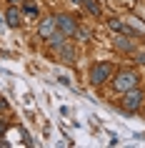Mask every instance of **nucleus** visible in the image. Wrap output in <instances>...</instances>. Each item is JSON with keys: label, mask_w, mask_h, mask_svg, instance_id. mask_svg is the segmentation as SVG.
I'll return each instance as SVG.
<instances>
[{"label": "nucleus", "mask_w": 145, "mask_h": 148, "mask_svg": "<svg viewBox=\"0 0 145 148\" xmlns=\"http://www.w3.org/2000/svg\"><path fill=\"white\" fill-rule=\"evenodd\" d=\"M113 86H115L118 93H125V90H130V88H138V75L133 73V70H123V73L115 75Z\"/></svg>", "instance_id": "1"}, {"label": "nucleus", "mask_w": 145, "mask_h": 148, "mask_svg": "<svg viewBox=\"0 0 145 148\" xmlns=\"http://www.w3.org/2000/svg\"><path fill=\"white\" fill-rule=\"evenodd\" d=\"M110 73H113V65H110V63H98V65L90 68V80L95 86H103V83L110 78Z\"/></svg>", "instance_id": "2"}, {"label": "nucleus", "mask_w": 145, "mask_h": 148, "mask_svg": "<svg viewBox=\"0 0 145 148\" xmlns=\"http://www.w3.org/2000/svg\"><path fill=\"white\" fill-rule=\"evenodd\" d=\"M125 98H123V108L125 110H138L140 106H143V90H138V88H130V90H125Z\"/></svg>", "instance_id": "3"}, {"label": "nucleus", "mask_w": 145, "mask_h": 148, "mask_svg": "<svg viewBox=\"0 0 145 148\" xmlns=\"http://www.w3.org/2000/svg\"><path fill=\"white\" fill-rule=\"evenodd\" d=\"M55 25H58V30L65 33V35H75V30H78L73 15H55Z\"/></svg>", "instance_id": "4"}, {"label": "nucleus", "mask_w": 145, "mask_h": 148, "mask_svg": "<svg viewBox=\"0 0 145 148\" xmlns=\"http://www.w3.org/2000/svg\"><path fill=\"white\" fill-rule=\"evenodd\" d=\"M55 28H58V25H55V18H45V20L40 23V28H38V35L48 40V38L55 33Z\"/></svg>", "instance_id": "5"}, {"label": "nucleus", "mask_w": 145, "mask_h": 148, "mask_svg": "<svg viewBox=\"0 0 145 148\" xmlns=\"http://www.w3.org/2000/svg\"><path fill=\"white\" fill-rule=\"evenodd\" d=\"M110 28H113L115 33H123V35H138V30L135 28H130V25H125V23H120V20H110Z\"/></svg>", "instance_id": "6"}, {"label": "nucleus", "mask_w": 145, "mask_h": 148, "mask_svg": "<svg viewBox=\"0 0 145 148\" xmlns=\"http://www.w3.org/2000/svg\"><path fill=\"white\" fill-rule=\"evenodd\" d=\"M5 23H8L10 28H20V10H18L15 5L5 13Z\"/></svg>", "instance_id": "7"}, {"label": "nucleus", "mask_w": 145, "mask_h": 148, "mask_svg": "<svg viewBox=\"0 0 145 148\" xmlns=\"http://www.w3.org/2000/svg\"><path fill=\"white\" fill-rule=\"evenodd\" d=\"M65 38H68V35H65V33H53V35H50V38H48V43H50V48H53V50H58V48L63 45V43H65Z\"/></svg>", "instance_id": "8"}, {"label": "nucleus", "mask_w": 145, "mask_h": 148, "mask_svg": "<svg viewBox=\"0 0 145 148\" xmlns=\"http://www.w3.org/2000/svg\"><path fill=\"white\" fill-rule=\"evenodd\" d=\"M58 53L63 55V60H65V63H73V60H75V50H73L70 45H65V43L58 48Z\"/></svg>", "instance_id": "9"}, {"label": "nucleus", "mask_w": 145, "mask_h": 148, "mask_svg": "<svg viewBox=\"0 0 145 148\" xmlns=\"http://www.w3.org/2000/svg\"><path fill=\"white\" fill-rule=\"evenodd\" d=\"M83 5H85L88 10H90L93 15H100V5L95 3V0H83Z\"/></svg>", "instance_id": "10"}, {"label": "nucleus", "mask_w": 145, "mask_h": 148, "mask_svg": "<svg viewBox=\"0 0 145 148\" xmlns=\"http://www.w3.org/2000/svg\"><path fill=\"white\" fill-rule=\"evenodd\" d=\"M115 43H118V48H120V50H130V48H133V45H130V40H125V38H118Z\"/></svg>", "instance_id": "11"}, {"label": "nucleus", "mask_w": 145, "mask_h": 148, "mask_svg": "<svg viewBox=\"0 0 145 148\" xmlns=\"http://www.w3.org/2000/svg\"><path fill=\"white\" fill-rule=\"evenodd\" d=\"M5 108H8V101H5V98L0 95V110H5Z\"/></svg>", "instance_id": "12"}, {"label": "nucleus", "mask_w": 145, "mask_h": 148, "mask_svg": "<svg viewBox=\"0 0 145 148\" xmlns=\"http://www.w3.org/2000/svg\"><path fill=\"white\" fill-rule=\"evenodd\" d=\"M135 60H138V63H145V55H140V58H135Z\"/></svg>", "instance_id": "13"}, {"label": "nucleus", "mask_w": 145, "mask_h": 148, "mask_svg": "<svg viewBox=\"0 0 145 148\" xmlns=\"http://www.w3.org/2000/svg\"><path fill=\"white\" fill-rule=\"evenodd\" d=\"M10 3H13V5H15V3H23V0H10Z\"/></svg>", "instance_id": "14"}, {"label": "nucleus", "mask_w": 145, "mask_h": 148, "mask_svg": "<svg viewBox=\"0 0 145 148\" xmlns=\"http://www.w3.org/2000/svg\"><path fill=\"white\" fill-rule=\"evenodd\" d=\"M73 3H78V5H80V3H83V0H73Z\"/></svg>", "instance_id": "15"}]
</instances>
